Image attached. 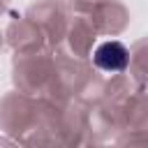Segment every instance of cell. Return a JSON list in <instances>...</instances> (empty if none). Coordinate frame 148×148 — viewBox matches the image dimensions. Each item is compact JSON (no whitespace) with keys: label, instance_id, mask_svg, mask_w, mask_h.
<instances>
[{"label":"cell","instance_id":"cell-1","mask_svg":"<svg viewBox=\"0 0 148 148\" xmlns=\"http://www.w3.org/2000/svg\"><path fill=\"white\" fill-rule=\"evenodd\" d=\"M95 65L104 72H123L127 67V49L120 42H104L95 51Z\"/></svg>","mask_w":148,"mask_h":148}]
</instances>
